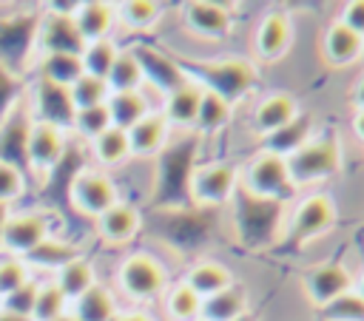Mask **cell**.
Segmentation results:
<instances>
[{
    "instance_id": "cell-34",
    "label": "cell",
    "mask_w": 364,
    "mask_h": 321,
    "mask_svg": "<svg viewBox=\"0 0 364 321\" xmlns=\"http://www.w3.org/2000/svg\"><path fill=\"white\" fill-rule=\"evenodd\" d=\"M122 43L117 37H105V40H94V43H85L82 51H80V65H82V74L88 77H97V80H105L117 54H119Z\"/></svg>"
},
{
    "instance_id": "cell-8",
    "label": "cell",
    "mask_w": 364,
    "mask_h": 321,
    "mask_svg": "<svg viewBox=\"0 0 364 321\" xmlns=\"http://www.w3.org/2000/svg\"><path fill=\"white\" fill-rule=\"evenodd\" d=\"M68 134L57 125L46 122H28L26 139H23V170L28 179H48L65 159L68 153Z\"/></svg>"
},
{
    "instance_id": "cell-10",
    "label": "cell",
    "mask_w": 364,
    "mask_h": 321,
    "mask_svg": "<svg viewBox=\"0 0 364 321\" xmlns=\"http://www.w3.org/2000/svg\"><path fill=\"white\" fill-rule=\"evenodd\" d=\"M65 193H68L71 210H74L77 216L88 219V222H94V219L102 216L111 205L119 202V187H117L114 176L105 173V170H100V168H91V165L80 168V170L71 176Z\"/></svg>"
},
{
    "instance_id": "cell-40",
    "label": "cell",
    "mask_w": 364,
    "mask_h": 321,
    "mask_svg": "<svg viewBox=\"0 0 364 321\" xmlns=\"http://www.w3.org/2000/svg\"><path fill=\"white\" fill-rule=\"evenodd\" d=\"M108 97H111L108 82H105V80H97V77H88V74H82V77L68 88V99H71V108H74V111L100 108V105L108 102Z\"/></svg>"
},
{
    "instance_id": "cell-32",
    "label": "cell",
    "mask_w": 364,
    "mask_h": 321,
    "mask_svg": "<svg viewBox=\"0 0 364 321\" xmlns=\"http://www.w3.org/2000/svg\"><path fill=\"white\" fill-rule=\"evenodd\" d=\"M105 111L111 116V128L128 131L131 125H136L142 116H148L154 111V102H151L148 91H122V94L108 97Z\"/></svg>"
},
{
    "instance_id": "cell-39",
    "label": "cell",
    "mask_w": 364,
    "mask_h": 321,
    "mask_svg": "<svg viewBox=\"0 0 364 321\" xmlns=\"http://www.w3.org/2000/svg\"><path fill=\"white\" fill-rule=\"evenodd\" d=\"M68 298L57 290V284L51 278H40L37 284V298H34V310H31V321H57L63 315H68Z\"/></svg>"
},
{
    "instance_id": "cell-45",
    "label": "cell",
    "mask_w": 364,
    "mask_h": 321,
    "mask_svg": "<svg viewBox=\"0 0 364 321\" xmlns=\"http://www.w3.org/2000/svg\"><path fill=\"white\" fill-rule=\"evenodd\" d=\"M338 23L347 26L350 31H355L358 37H364V0H350L341 6Z\"/></svg>"
},
{
    "instance_id": "cell-37",
    "label": "cell",
    "mask_w": 364,
    "mask_h": 321,
    "mask_svg": "<svg viewBox=\"0 0 364 321\" xmlns=\"http://www.w3.org/2000/svg\"><path fill=\"white\" fill-rule=\"evenodd\" d=\"M162 310L168 321H199L202 312V298L182 281L168 284L165 295H162Z\"/></svg>"
},
{
    "instance_id": "cell-23",
    "label": "cell",
    "mask_w": 364,
    "mask_h": 321,
    "mask_svg": "<svg viewBox=\"0 0 364 321\" xmlns=\"http://www.w3.org/2000/svg\"><path fill=\"white\" fill-rule=\"evenodd\" d=\"M321 54L327 60V65L333 68H347L353 62L361 60L364 54V37H358L355 31H350L347 26H341L338 20H333L324 34H321Z\"/></svg>"
},
{
    "instance_id": "cell-52",
    "label": "cell",
    "mask_w": 364,
    "mask_h": 321,
    "mask_svg": "<svg viewBox=\"0 0 364 321\" xmlns=\"http://www.w3.org/2000/svg\"><path fill=\"white\" fill-rule=\"evenodd\" d=\"M233 321H256V315H253V312H250V310H247V312H245V315H239V318H233Z\"/></svg>"
},
{
    "instance_id": "cell-14",
    "label": "cell",
    "mask_w": 364,
    "mask_h": 321,
    "mask_svg": "<svg viewBox=\"0 0 364 321\" xmlns=\"http://www.w3.org/2000/svg\"><path fill=\"white\" fill-rule=\"evenodd\" d=\"M20 102H23V111L31 122L57 125L68 134V125L74 119V108H71L65 88H57V85L40 82V80H28L26 91L20 94Z\"/></svg>"
},
{
    "instance_id": "cell-26",
    "label": "cell",
    "mask_w": 364,
    "mask_h": 321,
    "mask_svg": "<svg viewBox=\"0 0 364 321\" xmlns=\"http://www.w3.org/2000/svg\"><path fill=\"white\" fill-rule=\"evenodd\" d=\"M31 80L57 85V88H71L80 77H82V65H80V54H43L34 57L28 65Z\"/></svg>"
},
{
    "instance_id": "cell-22",
    "label": "cell",
    "mask_w": 364,
    "mask_h": 321,
    "mask_svg": "<svg viewBox=\"0 0 364 321\" xmlns=\"http://www.w3.org/2000/svg\"><path fill=\"white\" fill-rule=\"evenodd\" d=\"M71 20H74L82 43L105 40V37H114V31H117L114 3H108V0H80Z\"/></svg>"
},
{
    "instance_id": "cell-2",
    "label": "cell",
    "mask_w": 364,
    "mask_h": 321,
    "mask_svg": "<svg viewBox=\"0 0 364 321\" xmlns=\"http://www.w3.org/2000/svg\"><path fill=\"white\" fill-rule=\"evenodd\" d=\"M173 57L182 74L188 77V82L225 99L230 108L239 99H245L259 82L256 65L242 57H222V60H199V57H182V54H173Z\"/></svg>"
},
{
    "instance_id": "cell-5",
    "label": "cell",
    "mask_w": 364,
    "mask_h": 321,
    "mask_svg": "<svg viewBox=\"0 0 364 321\" xmlns=\"http://www.w3.org/2000/svg\"><path fill=\"white\" fill-rule=\"evenodd\" d=\"M168 290V270L151 253H128L119 259L114 270V293L128 298L131 304H151L159 301Z\"/></svg>"
},
{
    "instance_id": "cell-30",
    "label": "cell",
    "mask_w": 364,
    "mask_h": 321,
    "mask_svg": "<svg viewBox=\"0 0 364 321\" xmlns=\"http://www.w3.org/2000/svg\"><path fill=\"white\" fill-rule=\"evenodd\" d=\"M51 281L57 284V290H60V293L68 298V304H71V301H77L82 293H88V290L100 281V276H97L94 261L82 253V256L71 259L68 264H63V267L51 276Z\"/></svg>"
},
{
    "instance_id": "cell-43",
    "label": "cell",
    "mask_w": 364,
    "mask_h": 321,
    "mask_svg": "<svg viewBox=\"0 0 364 321\" xmlns=\"http://www.w3.org/2000/svg\"><path fill=\"white\" fill-rule=\"evenodd\" d=\"M34 273L28 270L26 259H17V256H3L0 253V301L6 295H11L14 290H20L26 281H31Z\"/></svg>"
},
{
    "instance_id": "cell-20",
    "label": "cell",
    "mask_w": 364,
    "mask_h": 321,
    "mask_svg": "<svg viewBox=\"0 0 364 321\" xmlns=\"http://www.w3.org/2000/svg\"><path fill=\"white\" fill-rule=\"evenodd\" d=\"M299 114V102L293 94L287 91H273V94H264L253 111H250V131L262 139L267 134H273L276 128L287 125L293 116Z\"/></svg>"
},
{
    "instance_id": "cell-38",
    "label": "cell",
    "mask_w": 364,
    "mask_h": 321,
    "mask_svg": "<svg viewBox=\"0 0 364 321\" xmlns=\"http://www.w3.org/2000/svg\"><path fill=\"white\" fill-rule=\"evenodd\" d=\"M28 182L31 179L26 176V170L17 162L0 156V207L3 210H11L26 199Z\"/></svg>"
},
{
    "instance_id": "cell-48",
    "label": "cell",
    "mask_w": 364,
    "mask_h": 321,
    "mask_svg": "<svg viewBox=\"0 0 364 321\" xmlns=\"http://www.w3.org/2000/svg\"><path fill=\"white\" fill-rule=\"evenodd\" d=\"M353 102H355V111H364V74L358 77V82L353 88Z\"/></svg>"
},
{
    "instance_id": "cell-6",
    "label": "cell",
    "mask_w": 364,
    "mask_h": 321,
    "mask_svg": "<svg viewBox=\"0 0 364 321\" xmlns=\"http://www.w3.org/2000/svg\"><path fill=\"white\" fill-rule=\"evenodd\" d=\"M51 233H57V222L51 210L37 207V205H17L6 210L0 222V253L26 259Z\"/></svg>"
},
{
    "instance_id": "cell-12",
    "label": "cell",
    "mask_w": 364,
    "mask_h": 321,
    "mask_svg": "<svg viewBox=\"0 0 364 321\" xmlns=\"http://www.w3.org/2000/svg\"><path fill=\"white\" fill-rule=\"evenodd\" d=\"M182 28L205 43H222L233 31V6L216 0H188L179 6Z\"/></svg>"
},
{
    "instance_id": "cell-1",
    "label": "cell",
    "mask_w": 364,
    "mask_h": 321,
    "mask_svg": "<svg viewBox=\"0 0 364 321\" xmlns=\"http://www.w3.org/2000/svg\"><path fill=\"white\" fill-rule=\"evenodd\" d=\"M199 136L193 131L179 134L156 156L154 176V205L159 210H185L191 205V179L199 165Z\"/></svg>"
},
{
    "instance_id": "cell-19",
    "label": "cell",
    "mask_w": 364,
    "mask_h": 321,
    "mask_svg": "<svg viewBox=\"0 0 364 321\" xmlns=\"http://www.w3.org/2000/svg\"><path fill=\"white\" fill-rule=\"evenodd\" d=\"M171 125L165 122V116L154 108L148 116H142L136 125H131L125 131L128 136V148L134 159H156L162 153V148L171 142Z\"/></svg>"
},
{
    "instance_id": "cell-47",
    "label": "cell",
    "mask_w": 364,
    "mask_h": 321,
    "mask_svg": "<svg viewBox=\"0 0 364 321\" xmlns=\"http://www.w3.org/2000/svg\"><path fill=\"white\" fill-rule=\"evenodd\" d=\"M114 321H156V318L142 307H131V310H119V315Z\"/></svg>"
},
{
    "instance_id": "cell-36",
    "label": "cell",
    "mask_w": 364,
    "mask_h": 321,
    "mask_svg": "<svg viewBox=\"0 0 364 321\" xmlns=\"http://www.w3.org/2000/svg\"><path fill=\"white\" fill-rule=\"evenodd\" d=\"M230 116H233V108H230L225 99H219V97L202 91L199 111H196V122H193V134H196L199 139H202V136H213V134H219V131L228 128Z\"/></svg>"
},
{
    "instance_id": "cell-50",
    "label": "cell",
    "mask_w": 364,
    "mask_h": 321,
    "mask_svg": "<svg viewBox=\"0 0 364 321\" xmlns=\"http://www.w3.org/2000/svg\"><path fill=\"white\" fill-rule=\"evenodd\" d=\"M353 290H355V293H358V295L364 298V270H361V273H358V276L353 278Z\"/></svg>"
},
{
    "instance_id": "cell-44",
    "label": "cell",
    "mask_w": 364,
    "mask_h": 321,
    "mask_svg": "<svg viewBox=\"0 0 364 321\" xmlns=\"http://www.w3.org/2000/svg\"><path fill=\"white\" fill-rule=\"evenodd\" d=\"M37 284H40V278L34 276V278H31V281H26L20 290H14L11 295H6V298L0 301V310L14 312V315H23V318H31L34 298H37Z\"/></svg>"
},
{
    "instance_id": "cell-53",
    "label": "cell",
    "mask_w": 364,
    "mask_h": 321,
    "mask_svg": "<svg viewBox=\"0 0 364 321\" xmlns=\"http://www.w3.org/2000/svg\"><path fill=\"white\" fill-rule=\"evenodd\" d=\"M57 321H74V318H71V315H63V318H57Z\"/></svg>"
},
{
    "instance_id": "cell-21",
    "label": "cell",
    "mask_w": 364,
    "mask_h": 321,
    "mask_svg": "<svg viewBox=\"0 0 364 321\" xmlns=\"http://www.w3.org/2000/svg\"><path fill=\"white\" fill-rule=\"evenodd\" d=\"M77 256H82V250H80L77 241H71V239H65L60 233H51L37 250H31L26 256V264H28V270L37 278H51L63 264H68Z\"/></svg>"
},
{
    "instance_id": "cell-29",
    "label": "cell",
    "mask_w": 364,
    "mask_h": 321,
    "mask_svg": "<svg viewBox=\"0 0 364 321\" xmlns=\"http://www.w3.org/2000/svg\"><path fill=\"white\" fill-rule=\"evenodd\" d=\"M85 153L91 159V168H100V170H114V168H122L128 159H131V148H128V136L125 131L119 128H108L105 134H100L94 142L85 145Z\"/></svg>"
},
{
    "instance_id": "cell-25",
    "label": "cell",
    "mask_w": 364,
    "mask_h": 321,
    "mask_svg": "<svg viewBox=\"0 0 364 321\" xmlns=\"http://www.w3.org/2000/svg\"><path fill=\"white\" fill-rule=\"evenodd\" d=\"M119 298L111 284L97 281L88 293H82L77 301H71L68 315L74 321H114L119 315Z\"/></svg>"
},
{
    "instance_id": "cell-4",
    "label": "cell",
    "mask_w": 364,
    "mask_h": 321,
    "mask_svg": "<svg viewBox=\"0 0 364 321\" xmlns=\"http://www.w3.org/2000/svg\"><path fill=\"white\" fill-rule=\"evenodd\" d=\"M336 224V205L327 193H307L299 202L287 205L282 236L276 241L279 253H301L307 244H313L318 236L333 230Z\"/></svg>"
},
{
    "instance_id": "cell-9",
    "label": "cell",
    "mask_w": 364,
    "mask_h": 321,
    "mask_svg": "<svg viewBox=\"0 0 364 321\" xmlns=\"http://www.w3.org/2000/svg\"><path fill=\"white\" fill-rule=\"evenodd\" d=\"M239 185L262 199L270 202H282V205H293L296 202V187L290 182L287 173V162L273 156V153H256L245 162V168H239Z\"/></svg>"
},
{
    "instance_id": "cell-13",
    "label": "cell",
    "mask_w": 364,
    "mask_h": 321,
    "mask_svg": "<svg viewBox=\"0 0 364 321\" xmlns=\"http://www.w3.org/2000/svg\"><path fill=\"white\" fill-rule=\"evenodd\" d=\"M128 48L134 51V57H136V62H139V68H142L145 88H151L159 99L188 82V77L182 74L176 57L168 54L165 48H159V45H154V43H145V40L131 43Z\"/></svg>"
},
{
    "instance_id": "cell-46",
    "label": "cell",
    "mask_w": 364,
    "mask_h": 321,
    "mask_svg": "<svg viewBox=\"0 0 364 321\" xmlns=\"http://www.w3.org/2000/svg\"><path fill=\"white\" fill-rule=\"evenodd\" d=\"M80 0H48V3H40V11L46 14H54V17H74Z\"/></svg>"
},
{
    "instance_id": "cell-3",
    "label": "cell",
    "mask_w": 364,
    "mask_h": 321,
    "mask_svg": "<svg viewBox=\"0 0 364 321\" xmlns=\"http://www.w3.org/2000/svg\"><path fill=\"white\" fill-rule=\"evenodd\" d=\"M228 205H230V222H233L236 241L245 250H253L256 253V250L273 247L279 241L287 205L270 202V199H262V196H253L242 185L236 187V193L230 196Z\"/></svg>"
},
{
    "instance_id": "cell-15",
    "label": "cell",
    "mask_w": 364,
    "mask_h": 321,
    "mask_svg": "<svg viewBox=\"0 0 364 321\" xmlns=\"http://www.w3.org/2000/svg\"><path fill=\"white\" fill-rule=\"evenodd\" d=\"M82 37L71 17H54L46 11H37L34 31H31V60L43 54H80Z\"/></svg>"
},
{
    "instance_id": "cell-35",
    "label": "cell",
    "mask_w": 364,
    "mask_h": 321,
    "mask_svg": "<svg viewBox=\"0 0 364 321\" xmlns=\"http://www.w3.org/2000/svg\"><path fill=\"white\" fill-rule=\"evenodd\" d=\"M105 82H108V91H111V94H122V91H145L142 68H139V62H136V57H134V51H131L128 45L119 48V54H117V60H114V65H111Z\"/></svg>"
},
{
    "instance_id": "cell-28",
    "label": "cell",
    "mask_w": 364,
    "mask_h": 321,
    "mask_svg": "<svg viewBox=\"0 0 364 321\" xmlns=\"http://www.w3.org/2000/svg\"><path fill=\"white\" fill-rule=\"evenodd\" d=\"M182 284H188V287L205 301V298H210V295L228 290V287L233 284V276H230V270H228L222 261H216V259H196V261L185 270Z\"/></svg>"
},
{
    "instance_id": "cell-42",
    "label": "cell",
    "mask_w": 364,
    "mask_h": 321,
    "mask_svg": "<svg viewBox=\"0 0 364 321\" xmlns=\"http://www.w3.org/2000/svg\"><path fill=\"white\" fill-rule=\"evenodd\" d=\"M318 321H364V298L355 290L341 293L338 298L316 307Z\"/></svg>"
},
{
    "instance_id": "cell-31",
    "label": "cell",
    "mask_w": 364,
    "mask_h": 321,
    "mask_svg": "<svg viewBox=\"0 0 364 321\" xmlns=\"http://www.w3.org/2000/svg\"><path fill=\"white\" fill-rule=\"evenodd\" d=\"M114 14H117V28L131 34H148L162 20L165 6L154 0H125V3H114Z\"/></svg>"
},
{
    "instance_id": "cell-24",
    "label": "cell",
    "mask_w": 364,
    "mask_h": 321,
    "mask_svg": "<svg viewBox=\"0 0 364 321\" xmlns=\"http://www.w3.org/2000/svg\"><path fill=\"white\" fill-rule=\"evenodd\" d=\"M310 136H313V116L299 111L287 125H282V128H276L273 134L262 136V139H259V151H262V153H273V156H279V159H290Z\"/></svg>"
},
{
    "instance_id": "cell-51",
    "label": "cell",
    "mask_w": 364,
    "mask_h": 321,
    "mask_svg": "<svg viewBox=\"0 0 364 321\" xmlns=\"http://www.w3.org/2000/svg\"><path fill=\"white\" fill-rule=\"evenodd\" d=\"M0 321H31V318H23V315H14V312L0 310Z\"/></svg>"
},
{
    "instance_id": "cell-17",
    "label": "cell",
    "mask_w": 364,
    "mask_h": 321,
    "mask_svg": "<svg viewBox=\"0 0 364 321\" xmlns=\"http://www.w3.org/2000/svg\"><path fill=\"white\" fill-rule=\"evenodd\" d=\"M293 43V23H290V14L282 11V9H273L267 11L256 31H253V51L259 60L264 62H273V60H282L284 51L290 48Z\"/></svg>"
},
{
    "instance_id": "cell-7",
    "label": "cell",
    "mask_w": 364,
    "mask_h": 321,
    "mask_svg": "<svg viewBox=\"0 0 364 321\" xmlns=\"http://www.w3.org/2000/svg\"><path fill=\"white\" fill-rule=\"evenodd\" d=\"M287 162V173H290V182L293 187H310V185H318V182H327L333 179L338 170H341V145L336 139L333 131H324V134H313Z\"/></svg>"
},
{
    "instance_id": "cell-16",
    "label": "cell",
    "mask_w": 364,
    "mask_h": 321,
    "mask_svg": "<svg viewBox=\"0 0 364 321\" xmlns=\"http://www.w3.org/2000/svg\"><path fill=\"white\" fill-rule=\"evenodd\" d=\"M139 230H142V213H139L136 205H131L125 199H119L102 216L94 219V233L108 247H125V244H131Z\"/></svg>"
},
{
    "instance_id": "cell-33",
    "label": "cell",
    "mask_w": 364,
    "mask_h": 321,
    "mask_svg": "<svg viewBox=\"0 0 364 321\" xmlns=\"http://www.w3.org/2000/svg\"><path fill=\"white\" fill-rule=\"evenodd\" d=\"M247 312V295L239 284H230L228 290L210 295L202 301L199 321H233Z\"/></svg>"
},
{
    "instance_id": "cell-11",
    "label": "cell",
    "mask_w": 364,
    "mask_h": 321,
    "mask_svg": "<svg viewBox=\"0 0 364 321\" xmlns=\"http://www.w3.org/2000/svg\"><path fill=\"white\" fill-rule=\"evenodd\" d=\"M239 187V165L228 159H210L199 162L191 179V205L193 207H222L230 202V196Z\"/></svg>"
},
{
    "instance_id": "cell-49",
    "label": "cell",
    "mask_w": 364,
    "mask_h": 321,
    "mask_svg": "<svg viewBox=\"0 0 364 321\" xmlns=\"http://www.w3.org/2000/svg\"><path fill=\"white\" fill-rule=\"evenodd\" d=\"M353 134L364 145V111H355V116H353Z\"/></svg>"
},
{
    "instance_id": "cell-41",
    "label": "cell",
    "mask_w": 364,
    "mask_h": 321,
    "mask_svg": "<svg viewBox=\"0 0 364 321\" xmlns=\"http://www.w3.org/2000/svg\"><path fill=\"white\" fill-rule=\"evenodd\" d=\"M111 128V116L105 111V105L100 108H85V111H74V119L68 125V136H77L80 142H94L100 134H105Z\"/></svg>"
},
{
    "instance_id": "cell-27",
    "label": "cell",
    "mask_w": 364,
    "mask_h": 321,
    "mask_svg": "<svg viewBox=\"0 0 364 321\" xmlns=\"http://www.w3.org/2000/svg\"><path fill=\"white\" fill-rule=\"evenodd\" d=\"M199 99H202V88L193 85V82H185L182 88L171 91L168 97H162V105L156 108L165 122L171 125V131H193V122H196V111H199Z\"/></svg>"
},
{
    "instance_id": "cell-18",
    "label": "cell",
    "mask_w": 364,
    "mask_h": 321,
    "mask_svg": "<svg viewBox=\"0 0 364 321\" xmlns=\"http://www.w3.org/2000/svg\"><path fill=\"white\" fill-rule=\"evenodd\" d=\"M301 287H304L307 298L316 307H321V304L338 298L341 293L353 290V276L341 261H321L301 276Z\"/></svg>"
}]
</instances>
